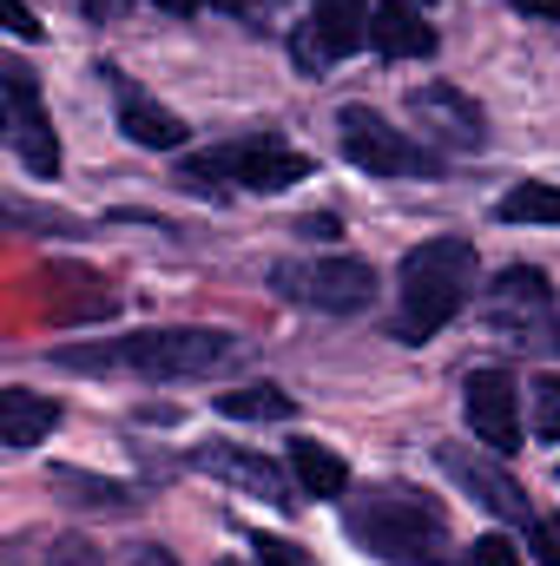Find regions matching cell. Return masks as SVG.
I'll return each instance as SVG.
<instances>
[{
    "mask_svg": "<svg viewBox=\"0 0 560 566\" xmlns=\"http://www.w3.org/2000/svg\"><path fill=\"white\" fill-rule=\"evenodd\" d=\"M350 534L390 566H448V521L416 488H370L350 507Z\"/></svg>",
    "mask_w": 560,
    "mask_h": 566,
    "instance_id": "1",
    "label": "cell"
},
{
    "mask_svg": "<svg viewBox=\"0 0 560 566\" xmlns=\"http://www.w3.org/2000/svg\"><path fill=\"white\" fill-rule=\"evenodd\" d=\"M225 356H231L225 329H139L106 349H60L66 369H133L145 382H191V376H211Z\"/></svg>",
    "mask_w": 560,
    "mask_h": 566,
    "instance_id": "2",
    "label": "cell"
},
{
    "mask_svg": "<svg viewBox=\"0 0 560 566\" xmlns=\"http://www.w3.org/2000/svg\"><path fill=\"white\" fill-rule=\"evenodd\" d=\"M475 296V244L468 238H435L403 258V336L422 343L435 336L448 316H462V303Z\"/></svg>",
    "mask_w": 560,
    "mask_h": 566,
    "instance_id": "3",
    "label": "cell"
},
{
    "mask_svg": "<svg viewBox=\"0 0 560 566\" xmlns=\"http://www.w3.org/2000/svg\"><path fill=\"white\" fill-rule=\"evenodd\" d=\"M343 151H350V165H363L370 178H422V171H435V151L416 145L403 126H383L376 113H363V106H343Z\"/></svg>",
    "mask_w": 560,
    "mask_h": 566,
    "instance_id": "4",
    "label": "cell"
},
{
    "mask_svg": "<svg viewBox=\"0 0 560 566\" xmlns=\"http://www.w3.org/2000/svg\"><path fill=\"white\" fill-rule=\"evenodd\" d=\"M218 171H231L238 185H251V191H290L297 178H310V158L303 151H290L278 139H251V145H231V151H218V158H191L185 165V185H211Z\"/></svg>",
    "mask_w": 560,
    "mask_h": 566,
    "instance_id": "5",
    "label": "cell"
},
{
    "mask_svg": "<svg viewBox=\"0 0 560 566\" xmlns=\"http://www.w3.org/2000/svg\"><path fill=\"white\" fill-rule=\"evenodd\" d=\"M363 40H370V7H363V0H317V13H310V20L297 27V40H290V53H297L303 73H317V66L356 53Z\"/></svg>",
    "mask_w": 560,
    "mask_h": 566,
    "instance_id": "6",
    "label": "cell"
},
{
    "mask_svg": "<svg viewBox=\"0 0 560 566\" xmlns=\"http://www.w3.org/2000/svg\"><path fill=\"white\" fill-rule=\"evenodd\" d=\"M0 86H7V106H13V158H20L33 178H53V171H60V139H53V126H46V113H40L33 73H27L20 60H7V66H0Z\"/></svg>",
    "mask_w": 560,
    "mask_h": 566,
    "instance_id": "7",
    "label": "cell"
},
{
    "mask_svg": "<svg viewBox=\"0 0 560 566\" xmlns=\"http://www.w3.org/2000/svg\"><path fill=\"white\" fill-rule=\"evenodd\" d=\"M462 416L475 428V441H488L495 454H515L521 448V389H515V376L475 369L468 389H462Z\"/></svg>",
    "mask_w": 560,
    "mask_h": 566,
    "instance_id": "8",
    "label": "cell"
},
{
    "mask_svg": "<svg viewBox=\"0 0 560 566\" xmlns=\"http://www.w3.org/2000/svg\"><path fill=\"white\" fill-rule=\"evenodd\" d=\"M370 296H376V271L363 258H323L303 271V303H317L330 316H356V310H370Z\"/></svg>",
    "mask_w": 560,
    "mask_h": 566,
    "instance_id": "9",
    "label": "cell"
},
{
    "mask_svg": "<svg viewBox=\"0 0 560 566\" xmlns=\"http://www.w3.org/2000/svg\"><path fill=\"white\" fill-rule=\"evenodd\" d=\"M191 468H205L211 481H231V488H245V494H258V501H271V507H290V488H283L278 461H265V454H251V448H198Z\"/></svg>",
    "mask_w": 560,
    "mask_h": 566,
    "instance_id": "10",
    "label": "cell"
},
{
    "mask_svg": "<svg viewBox=\"0 0 560 566\" xmlns=\"http://www.w3.org/2000/svg\"><path fill=\"white\" fill-rule=\"evenodd\" d=\"M409 113L428 126V139L462 145V151H475V145H481V106H475V99H462L455 86H416V93H409Z\"/></svg>",
    "mask_w": 560,
    "mask_h": 566,
    "instance_id": "11",
    "label": "cell"
},
{
    "mask_svg": "<svg viewBox=\"0 0 560 566\" xmlns=\"http://www.w3.org/2000/svg\"><path fill=\"white\" fill-rule=\"evenodd\" d=\"M370 46H376L383 60H428V53H435V27L422 20L409 0H383V7L370 13Z\"/></svg>",
    "mask_w": 560,
    "mask_h": 566,
    "instance_id": "12",
    "label": "cell"
},
{
    "mask_svg": "<svg viewBox=\"0 0 560 566\" xmlns=\"http://www.w3.org/2000/svg\"><path fill=\"white\" fill-rule=\"evenodd\" d=\"M442 468H448L455 481H468V488H475V494H481V501H488L495 514H508V521L535 527V514H528V494H521V488H515V481H508V474H501L495 461H481V454H462V448H448V454H442Z\"/></svg>",
    "mask_w": 560,
    "mask_h": 566,
    "instance_id": "13",
    "label": "cell"
},
{
    "mask_svg": "<svg viewBox=\"0 0 560 566\" xmlns=\"http://www.w3.org/2000/svg\"><path fill=\"white\" fill-rule=\"evenodd\" d=\"M60 428V402L40 389H0V441L7 448H33Z\"/></svg>",
    "mask_w": 560,
    "mask_h": 566,
    "instance_id": "14",
    "label": "cell"
},
{
    "mask_svg": "<svg viewBox=\"0 0 560 566\" xmlns=\"http://www.w3.org/2000/svg\"><path fill=\"white\" fill-rule=\"evenodd\" d=\"M46 283H53V323H86L113 310V290L93 271H46Z\"/></svg>",
    "mask_w": 560,
    "mask_h": 566,
    "instance_id": "15",
    "label": "cell"
},
{
    "mask_svg": "<svg viewBox=\"0 0 560 566\" xmlns=\"http://www.w3.org/2000/svg\"><path fill=\"white\" fill-rule=\"evenodd\" d=\"M290 474H297V488L317 494V501H336V494L350 488V468H343L330 448H317V441H290Z\"/></svg>",
    "mask_w": 560,
    "mask_h": 566,
    "instance_id": "16",
    "label": "cell"
},
{
    "mask_svg": "<svg viewBox=\"0 0 560 566\" xmlns=\"http://www.w3.org/2000/svg\"><path fill=\"white\" fill-rule=\"evenodd\" d=\"M120 126H126V139H133V145H152V151H172V145H185V126H178L165 106L139 99V93H126V99H120Z\"/></svg>",
    "mask_w": 560,
    "mask_h": 566,
    "instance_id": "17",
    "label": "cell"
},
{
    "mask_svg": "<svg viewBox=\"0 0 560 566\" xmlns=\"http://www.w3.org/2000/svg\"><path fill=\"white\" fill-rule=\"evenodd\" d=\"M495 211L508 224H560V185H515Z\"/></svg>",
    "mask_w": 560,
    "mask_h": 566,
    "instance_id": "18",
    "label": "cell"
},
{
    "mask_svg": "<svg viewBox=\"0 0 560 566\" xmlns=\"http://www.w3.org/2000/svg\"><path fill=\"white\" fill-rule=\"evenodd\" d=\"M218 409L238 416V422H283L290 416V396L283 389H231V396H218Z\"/></svg>",
    "mask_w": 560,
    "mask_h": 566,
    "instance_id": "19",
    "label": "cell"
},
{
    "mask_svg": "<svg viewBox=\"0 0 560 566\" xmlns=\"http://www.w3.org/2000/svg\"><path fill=\"white\" fill-rule=\"evenodd\" d=\"M508 303H528V310H541V303H548V277H541V271H528V264H515L508 277L488 290V310H495V316H501Z\"/></svg>",
    "mask_w": 560,
    "mask_h": 566,
    "instance_id": "20",
    "label": "cell"
},
{
    "mask_svg": "<svg viewBox=\"0 0 560 566\" xmlns=\"http://www.w3.org/2000/svg\"><path fill=\"white\" fill-rule=\"evenodd\" d=\"M528 396H535V434L541 441H560V376H541Z\"/></svg>",
    "mask_w": 560,
    "mask_h": 566,
    "instance_id": "21",
    "label": "cell"
},
{
    "mask_svg": "<svg viewBox=\"0 0 560 566\" xmlns=\"http://www.w3.org/2000/svg\"><path fill=\"white\" fill-rule=\"evenodd\" d=\"M468 566H521V554H515L508 534H481V541L468 547Z\"/></svg>",
    "mask_w": 560,
    "mask_h": 566,
    "instance_id": "22",
    "label": "cell"
},
{
    "mask_svg": "<svg viewBox=\"0 0 560 566\" xmlns=\"http://www.w3.org/2000/svg\"><path fill=\"white\" fill-rule=\"evenodd\" d=\"M528 547H535L541 566H560V521H535L528 527Z\"/></svg>",
    "mask_w": 560,
    "mask_h": 566,
    "instance_id": "23",
    "label": "cell"
},
{
    "mask_svg": "<svg viewBox=\"0 0 560 566\" xmlns=\"http://www.w3.org/2000/svg\"><path fill=\"white\" fill-rule=\"evenodd\" d=\"M258 560H265V566H310V560H303V547L271 541V534H258Z\"/></svg>",
    "mask_w": 560,
    "mask_h": 566,
    "instance_id": "24",
    "label": "cell"
},
{
    "mask_svg": "<svg viewBox=\"0 0 560 566\" xmlns=\"http://www.w3.org/2000/svg\"><path fill=\"white\" fill-rule=\"evenodd\" d=\"M46 566H100V560H93V547H86V541H53Z\"/></svg>",
    "mask_w": 560,
    "mask_h": 566,
    "instance_id": "25",
    "label": "cell"
},
{
    "mask_svg": "<svg viewBox=\"0 0 560 566\" xmlns=\"http://www.w3.org/2000/svg\"><path fill=\"white\" fill-rule=\"evenodd\" d=\"M7 27H13V40H33V33H40V20H33L27 0H7Z\"/></svg>",
    "mask_w": 560,
    "mask_h": 566,
    "instance_id": "26",
    "label": "cell"
},
{
    "mask_svg": "<svg viewBox=\"0 0 560 566\" xmlns=\"http://www.w3.org/2000/svg\"><path fill=\"white\" fill-rule=\"evenodd\" d=\"M508 7H521V13H535V20H560V0H508Z\"/></svg>",
    "mask_w": 560,
    "mask_h": 566,
    "instance_id": "27",
    "label": "cell"
},
{
    "mask_svg": "<svg viewBox=\"0 0 560 566\" xmlns=\"http://www.w3.org/2000/svg\"><path fill=\"white\" fill-rule=\"evenodd\" d=\"M165 13H198V0H158Z\"/></svg>",
    "mask_w": 560,
    "mask_h": 566,
    "instance_id": "28",
    "label": "cell"
},
{
    "mask_svg": "<svg viewBox=\"0 0 560 566\" xmlns=\"http://www.w3.org/2000/svg\"><path fill=\"white\" fill-rule=\"evenodd\" d=\"M225 566H231V560H225Z\"/></svg>",
    "mask_w": 560,
    "mask_h": 566,
    "instance_id": "29",
    "label": "cell"
}]
</instances>
